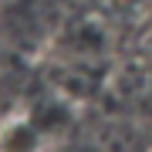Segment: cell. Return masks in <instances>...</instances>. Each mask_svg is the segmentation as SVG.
I'll use <instances>...</instances> for the list:
<instances>
[{
    "instance_id": "obj_1",
    "label": "cell",
    "mask_w": 152,
    "mask_h": 152,
    "mask_svg": "<svg viewBox=\"0 0 152 152\" xmlns=\"http://www.w3.org/2000/svg\"><path fill=\"white\" fill-rule=\"evenodd\" d=\"M44 129L34 118H17L0 132V152H41Z\"/></svg>"
}]
</instances>
